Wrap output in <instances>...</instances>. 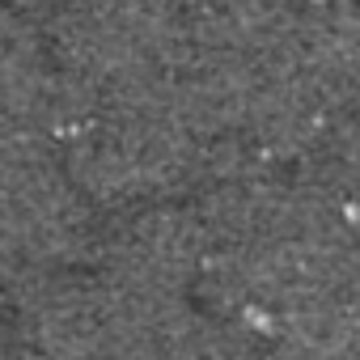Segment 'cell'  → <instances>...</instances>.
Returning <instances> with one entry per match:
<instances>
[{
  "instance_id": "1",
  "label": "cell",
  "mask_w": 360,
  "mask_h": 360,
  "mask_svg": "<svg viewBox=\"0 0 360 360\" xmlns=\"http://www.w3.org/2000/svg\"><path fill=\"white\" fill-rule=\"evenodd\" d=\"M51 56L89 85H123L169 68L187 30L178 0H60Z\"/></svg>"
},
{
  "instance_id": "2",
  "label": "cell",
  "mask_w": 360,
  "mask_h": 360,
  "mask_svg": "<svg viewBox=\"0 0 360 360\" xmlns=\"http://www.w3.org/2000/svg\"><path fill=\"white\" fill-rule=\"evenodd\" d=\"M60 89V64L51 43L26 22V9L0 0V123L51 140V110Z\"/></svg>"
},
{
  "instance_id": "3",
  "label": "cell",
  "mask_w": 360,
  "mask_h": 360,
  "mask_svg": "<svg viewBox=\"0 0 360 360\" xmlns=\"http://www.w3.org/2000/svg\"><path fill=\"white\" fill-rule=\"evenodd\" d=\"M5 347H9V318L0 314V352H5Z\"/></svg>"
}]
</instances>
